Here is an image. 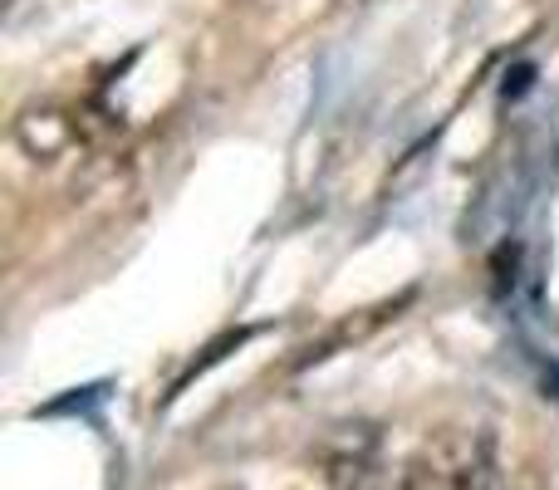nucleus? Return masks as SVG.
<instances>
[{"label":"nucleus","instance_id":"f257e3e1","mask_svg":"<svg viewBox=\"0 0 559 490\" xmlns=\"http://www.w3.org/2000/svg\"><path fill=\"white\" fill-rule=\"evenodd\" d=\"M393 490H496L491 442L476 432H442L417 446Z\"/></svg>","mask_w":559,"mask_h":490},{"label":"nucleus","instance_id":"f03ea898","mask_svg":"<svg viewBox=\"0 0 559 490\" xmlns=\"http://www.w3.org/2000/svg\"><path fill=\"white\" fill-rule=\"evenodd\" d=\"M74 118L64 108H25L15 118V143L25 147L29 157H59L69 143H74Z\"/></svg>","mask_w":559,"mask_h":490}]
</instances>
